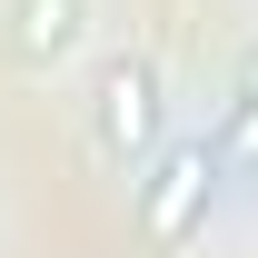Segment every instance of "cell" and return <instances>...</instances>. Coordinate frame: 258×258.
<instances>
[{
	"label": "cell",
	"instance_id": "obj_2",
	"mask_svg": "<svg viewBox=\"0 0 258 258\" xmlns=\"http://www.w3.org/2000/svg\"><path fill=\"white\" fill-rule=\"evenodd\" d=\"M219 179H228L219 139H169L159 159H149V179H139V238L159 258L189 248L199 228H209V209H219Z\"/></svg>",
	"mask_w": 258,
	"mask_h": 258
},
{
	"label": "cell",
	"instance_id": "obj_1",
	"mask_svg": "<svg viewBox=\"0 0 258 258\" xmlns=\"http://www.w3.org/2000/svg\"><path fill=\"white\" fill-rule=\"evenodd\" d=\"M90 149L109 169H139V159H159V129H169V80L149 50H109V60L90 70Z\"/></svg>",
	"mask_w": 258,
	"mask_h": 258
},
{
	"label": "cell",
	"instance_id": "obj_4",
	"mask_svg": "<svg viewBox=\"0 0 258 258\" xmlns=\"http://www.w3.org/2000/svg\"><path fill=\"white\" fill-rule=\"evenodd\" d=\"M219 159H228V179H238V169H258V50L238 60V80H228V109H219Z\"/></svg>",
	"mask_w": 258,
	"mask_h": 258
},
{
	"label": "cell",
	"instance_id": "obj_3",
	"mask_svg": "<svg viewBox=\"0 0 258 258\" xmlns=\"http://www.w3.org/2000/svg\"><path fill=\"white\" fill-rule=\"evenodd\" d=\"M0 50L20 70H70L90 50V0H10L0 10Z\"/></svg>",
	"mask_w": 258,
	"mask_h": 258
}]
</instances>
